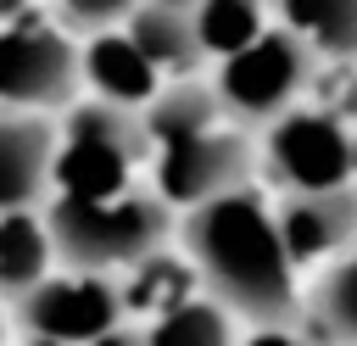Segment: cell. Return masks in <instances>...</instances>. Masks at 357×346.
Masks as SVG:
<instances>
[{
    "label": "cell",
    "instance_id": "cell-13",
    "mask_svg": "<svg viewBox=\"0 0 357 346\" xmlns=\"http://www.w3.org/2000/svg\"><path fill=\"white\" fill-rule=\"evenodd\" d=\"M128 33L162 73H184L206 50L195 33V0H139L128 11Z\"/></svg>",
    "mask_w": 357,
    "mask_h": 346
},
{
    "label": "cell",
    "instance_id": "cell-24",
    "mask_svg": "<svg viewBox=\"0 0 357 346\" xmlns=\"http://www.w3.org/2000/svg\"><path fill=\"white\" fill-rule=\"evenodd\" d=\"M0 346H6V318H0Z\"/></svg>",
    "mask_w": 357,
    "mask_h": 346
},
{
    "label": "cell",
    "instance_id": "cell-19",
    "mask_svg": "<svg viewBox=\"0 0 357 346\" xmlns=\"http://www.w3.org/2000/svg\"><path fill=\"white\" fill-rule=\"evenodd\" d=\"M312 39H318L329 56H357V0H335V6L312 22Z\"/></svg>",
    "mask_w": 357,
    "mask_h": 346
},
{
    "label": "cell",
    "instance_id": "cell-2",
    "mask_svg": "<svg viewBox=\"0 0 357 346\" xmlns=\"http://www.w3.org/2000/svg\"><path fill=\"white\" fill-rule=\"evenodd\" d=\"M167 195H139V190H123V195H50L45 201V223H50V240H56V257L67 268H95V273H112V268H134L145 262L151 251H162L173 218H167Z\"/></svg>",
    "mask_w": 357,
    "mask_h": 346
},
{
    "label": "cell",
    "instance_id": "cell-1",
    "mask_svg": "<svg viewBox=\"0 0 357 346\" xmlns=\"http://www.w3.org/2000/svg\"><path fill=\"white\" fill-rule=\"evenodd\" d=\"M184 246L195 273L212 285V296L251 324H284L296 307V279H290V251L279 234V218L262 212V201L240 184L229 195H212L190 206L184 218Z\"/></svg>",
    "mask_w": 357,
    "mask_h": 346
},
{
    "label": "cell",
    "instance_id": "cell-22",
    "mask_svg": "<svg viewBox=\"0 0 357 346\" xmlns=\"http://www.w3.org/2000/svg\"><path fill=\"white\" fill-rule=\"evenodd\" d=\"M245 346H296V340H290V335H284L279 324H262V329H257V335H251Z\"/></svg>",
    "mask_w": 357,
    "mask_h": 346
},
{
    "label": "cell",
    "instance_id": "cell-18",
    "mask_svg": "<svg viewBox=\"0 0 357 346\" xmlns=\"http://www.w3.org/2000/svg\"><path fill=\"white\" fill-rule=\"evenodd\" d=\"M318 318L329 335L357 340V262H340L324 285H318Z\"/></svg>",
    "mask_w": 357,
    "mask_h": 346
},
{
    "label": "cell",
    "instance_id": "cell-7",
    "mask_svg": "<svg viewBox=\"0 0 357 346\" xmlns=\"http://www.w3.org/2000/svg\"><path fill=\"white\" fill-rule=\"evenodd\" d=\"M245 167H251V145L245 134L234 128H201L190 140H173L156 151V190L173 201V206H201L212 195H229L245 184Z\"/></svg>",
    "mask_w": 357,
    "mask_h": 346
},
{
    "label": "cell",
    "instance_id": "cell-21",
    "mask_svg": "<svg viewBox=\"0 0 357 346\" xmlns=\"http://www.w3.org/2000/svg\"><path fill=\"white\" fill-rule=\"evenodd\" d=\"M89 346H151V340H145V335H134V329H123V324H117V329H106V335H100V340H89Z\"/></svg>",
    "mask_w": 357,
    "mask_h": 346
},
{
    "label": "cell",
    "instance_id": "cell-3",
    "mask_svg": "<svg viewBox=\"0 0 357 346\" xmlns=\"http://www.w3.org/2000/svg\"><path fill=\"white\" fill-rule=\"evenodd\" d=\"M156 156L145 117H134V106H117L106 95L95 100H73L67 123H61V145H56V190L50 195H123L134 184V167Z\"/></svg>",
    "mask_w": 357,
    "mask_h": 346
},
{
    "label": "cell",
    "instance_id": "cell-16",
    "mask_svg": "<svg viewBox=\"0 0 357 346\" xmlns=\"http://www.w3.org/2000/svg\"><path fill=\"white\" fill-rule=\"evenodd\" d=\"M195 33L212 56H234L262 33V0H195Z\"/></svg>",
    "mask_w": 357,
    "mask_h": 346
},
{
    "label": "cell",
    "instance_id": "cell-17",
    "mask_svg": "<svg viewBox=\"0 0 357 346\" xmlns=\"http://www.w3.org/2000/svg\"><path fill=\"white\" fill-rule=\"evenodd\" d=\"M178 301H190V273H184L173 257L151 251L145 262H134V279H128V290H123V307L167 313V307H178Z\"/></svg>",
    "mask_w": 357,
    "mask_h": 346
},
{
    "label": "cell",
    "instance_id": "cell-15",
    "mask_svg": "<svg viewBox=\"0 0 357 346\" xmlns=\"http://www.w3.org/2000/svg\"><path fill=\"white\" fill-rule=\"evenodd\" d=\"M151 346H229V318H223V301H178L167 313H156V324L145 329Z\"/></svg>",
    "mask_w": 357,
    "mask_h": 346
},
{
    "label": "cell",
    "instance_id": "cell-23",
    "mask_svg": "<svg viewBox=\"0 0 357 346\" xmlns=\"http://www.w3.org/2000/svg\"><path fill=\"white\" fill-rule=\"evenodd\" d=\"M351 173H357V140H351Z\"/></svg>",
    "mask_w": 357,
    "mask_h": 346
},
{
    "label": "cell",
    "instance_id": "cell-9",
    "mask_svg": "<svg viewBox=\"0 0 357 346\" xmlns=\"http://www.w3.org/2000/svg\"><path fill=\"white\" fill-rule=\"evenodd\" d=\"M56 145L61 128L45 112H0V212L39 206L56 190Z\"/></svg>",
    "mask_w": 357,
    "mask_h": 346
},
{
    "label": "cell",
    "instance_id": "cell-25",
    "mask_svg": "<svg viewBox=\"0 0 357 346\" xmlns=\"http://www.w3.org/2000/svg\"><path fill=\"white\" fill-rule=\"evenodd\" d=\"M33 346H50V340H33Z\"/></svg>",
    "mask_w": 357,
    "mask_h": 346
},
{
    "label": "cell",
    "instance_id": "cell-10",
    "mask_svg": "<svg viewBox=\"0 0 357 346\" xmlns=\"http://www.w3.org/2000/svg\"><path fill=\"white\" fill-rule=\"evenodd\" d=\"M279 234H284L290 262L329 257L335 246H346L357 234V195L346 184H335V190H296V201H284V212H279Z\"/></svg>",
    "mask_w": 357,
    "mask_h": 346
},
{
    "label": "cell",
    "instance_id": "cell-14",
    "mask_svg": "<svg viewBox=\"0 0 357 346\" xmlns=\"http://www.w3.org/2000/svg\"><path fill=\"white\" fill-rule=\"evenodd\" d=\"M223 112H229V106H223L218 84H212V89H206V84H167V89H156V100L145 106V128H151V145L162 151V145H173V140H190V134H201V128H218Z\"/></svg>",
    "mask_w": 357,
    "mask_h": 346
},
{
    "label": "cell",
    "instance_id": "cell-4",
    "mask_svg": "<svg viewBox=\"0 0 357 346\" xmlns=\"http://www.w3.org/2000/svg\"><path fill=\"white\" fill-rule=\"evenodd\" d=\"M84 84V50L45 22H6L0 28V106L17 112H56L73 106Z\"/></svg>",
    "mask_w": 357,
    "mask_h": 346
},
{
    "label": "cell",
    "instance_id": "cell-11",
    "mask_svg": "<svg viewBox=\"0 0 357 346\" xmlns=\"http://www.w3.org/2000/svg\"><path fill=\"white\" fill-rule=\"evenodd\" d=\"M84 84L117 106H151L156 89H162V67L134 45V33L123 28H100L89 45H84Z\"/></svg>",
    "mask_w": 357,
    "mask_h": 346
},
{
    "label": "cell",
    "instance_id": "cell-5",
    "mask_svg": "<svg viewBox=\"0 0 357 346\" xmlns=\"http://www.w3.org/2000/svg\"><path fill=\"white\" fill-rule=\"evenodd\" d=\"M17 307V324L33 335V340H50V346H89L100 340L106 329H117L123 318V290L95 273V268H67V273H45L28 296L11 301Z\"/></svg>",
    "mask_w": 357,
    "mask_h": 346
},
{
    "label": "cell",
    "instance_id": "cell-20",
    "mask_svg": "<svg viewBox=\"0 0 357 346\" xmlns=\"http://www.w3.org/2000/svg\"><path fill=\"white\" fill-rule=\"evenodd\" d=\"M139 0H61V11L78 22V28H112L117 17H128Z\"/></svg>",
    "mask_w": 357,
    "mask_h": 346
},
{
    "label": "cell",
    "instance_id": "cell-12",
    "mask_svg": "<svg viewBox=\"0 0 357 346\" xmlns=\"http://www.w3.org/2000/svg\"><path fill=\"white\" fill-rule=\"evenodd\" d=\"M56 262H61V257H56V240H50L45 212H33V206L0 212V296H6V301L28 296Z\"/></svg>",
    "mask_w": 357,
    "mask_h": 346
},
{
    "label": "cell",
    "instance_id": "cell-6",
    "mask_svg": "<svg viewBox=\"0 0 357 346\" xmlns=\"http://www.w3.org/2000/svg\"><path fill=\"white\" fill-rule=\"evenodd\" d=\"M307 78V50L296 33H257L245 50L223 56L218 95L234 117H273L290 106V95Z\"/></svg>",
    "mask_w": 357,
    "mask_h": 346
},
{
    "label": "cell",
    "instance_id": "cell-8",
    "mask_svg": "<svg viewBox=\"0 0 357 346\" xmlns=\"http://www.w3.org/2000/svg\"><path fill=\"white\" fill-rule=\"evenodd\" d=\"M268 162L290 190H335L351 173V140L324 112H290L268 134Z\"/></svg>",
    "mask_w": 357,
    "mask_h": 346
}]
</instances>
